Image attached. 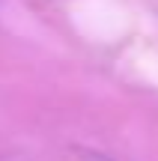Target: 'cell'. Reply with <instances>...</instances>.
<instances>
[{"label": "cell", "mask_w": 158, "mask_h": 161, "mask_svg": "<svg viewBox=\"0 0 158 161\" xmlns=\"http://www.w3.org/2000/svg\"><path fill=\"white\" fill-rule=\"evenodd\" d=\"M84 161H111V158H105V155H84Z\"/></svg>", "instance_id": "6da1fadb"}]
</instances>
